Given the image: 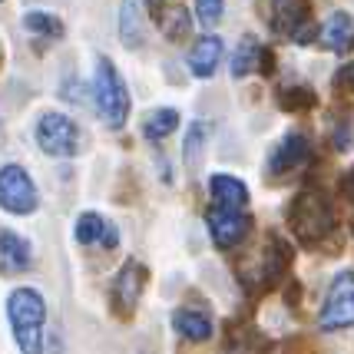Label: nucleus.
<instances>
[{
    "mask_svg": "<svg viewBox=\"0 0 354 354\" xmlns=\"http://www.w3.org/2000/svg\"><path fill=\"white\" fill-rule=\"evenodd\" d=\"M7 318L20 354H44L46 348V301L37 288H14L7 298Z\"/></svg>",
    "mask_w": 354,
    "mask_h": 354,
    "instance_id": "f257e3e1",
    "label": "nucleus"
},
{
    "mask_svg": "<svg viewBox=\"0 0 354 354\" xmlns=\"http://www.w3.org/2000/svg\"><path fill=\"white\" fill-rule=\"evenodd\" d=\"M288 229L301 245H322L324 239L335 232V205L322 189H305L298 192L288 205Z\"/></svg>",
    "mask_w": 354,
    "mask_h": 354,
    "instance_id": "f03ea898",
    "label": "nucleus"
},
{
    "mask_svg": "<svg viewBox=\"0 0 354 354\" xmlns=\"http://www.w3.org/2000/svg\"><path fill=\"white\" fill-rule=\"evenodd\" d=\"M93 106L103 116L109 129H120L129 120V90L109 57L96 60V77H93Z\"/></svg>",
    "mask_w": 354,
    "mask_h": 354,
    "instance_id": "7ed1b4c3",
    "label": "nucleus"
},
{
    "mask_svg": "<svg viewBox=\"0 0 354 354\" xmlns=\"http://www.w3.org/2000/svg\"><path fill=\"white\" fill-rule=\"evenodd\" d=\"M259 17L278 37L295 44H311L315 30L308 20V0H259Z\"/></svg>",
    "mask_w": 354,
    "mask_h": 354,
    "instance_id": "20e7f679",
    "label": "nucleus"
},
{
    "mask_svg": "<svg viewBox=\"0 0 354 354\" xmlns=\"http://www.w3.org/2000/svg\"><path fill=\"white\" fill-rule=\"evenodd\" d=\"M33 136H37V146L53 159H70L80 153V129L66 113H44L37 120Z\"/></svg>",
    "mask_w": 354,
    "mask_h": 354,
    "instance_id": "39448f33",
    "label": "nucleus"
},
{
    "mask_svg": "<svg viewBox=\"0 0 354 354\" xmlns=\"http://www.w3.org/2000/svg\"><path fill=\"white\" fill-rule=\"evenodd\" d=\"M146 285H149V268L136 259H129L109 285V305H113V315L120 322H129L136 315V305L146 292Z\"/></svg>",
    "mask_w": 354,
    "mask_h": 354,
    "instance_id": "423d86ee",
    "label": "nucleus"
},
{
    "mask_svg": "<svg viewBox=\"0 0 354 354\" xmlns=\"http://www.w3.org/2000/svg\"><path fill=\"white\" fill-rule=\"evenodd\" d=\"M354 324V272H338L331 278L328 292H324V305L318 315V328L322 331H341Z\"/></svg>",
    "mask_w": 354,
    "mask_h": 354,
    "instance_id": "0eeeda50",
    "label": "nucleus"
},
{
    "mask_svg": "<svg viewBox=\"0 0 354 354\" xmlns=\"http://www.w3.org/2000/svg\"><path fill=\"white\" fill-rule=\"evenodd\" d=\"M205 222H209V235H212L216 248H222V252L239 248L245 242V235L252 232V216H248V209H242V205L212 202Z\"/></svg>",
    "mask_w": 354,
    "mask_h": 354,
    "instance_id": "6e6552de",
    "label": "nucleus"
},
{
    "mask_svg": "<svg viewBox=\"0 0 354 354\" xmlns=\"http://www.w3.org/2000/svg\"><path fill=\"white\" fill-rule=\"evenodd\" d=\"M40 205V192L33 185L30 172L24 166H3L0 169V209L10 216H30Z\"/></svg>",
    "mask_w": 354,
    "mask_h": 354,
    "instance_id": "1a4fd4ad",
    "label": "nucleus"
},
{
    "mask_svg": "<svg viewBox=\"0 0 354 354\" xmlns=\"http://www.w3.org/2000/svg\"><path fill=\"white\" fill-rule=\"evenodd\" d=\"M292 262V248L281 239H268V248H262V255L252 259V268L242 272V285L248 292H268L278 278L285 275V265Z\"/></svg>",
    "mask_w": 354,
    "mask_h": 354,
    "instance_id": "9d476101",
    "label": "nucleus"
},
{
    "mask_svg": "<svg viewBox=\"0 0 354 354\" xmlns=\"http://www.w3.org/2000/svg\"><path fill=\"white\" fill-rule=\"evenodd\" d=\"M308 162H311V139L305 133H288L275 146V153L268 156V172H272V179H281V176L305 169Z\"/></svg>",
    "mask_w": 354,
    "mask_h": 354,
    "instance_id": "9b49d317",
    "label": "nucleus"
},
{
    "mask_svg": "<svg viewBox=\"0 0 354 354\" xmlns=\"http://www.w3.org/2000/svg\"><path fill=\"white\" fill-rule=\"evenodd\" d=\"M149 17L169 44H183L192 33V17L183 0H149Z\"/></svg>",
    "mask_w": 354,
    "mask_h": 354,
    "instance_id": "f8f14e48",
    "label": "nucleus"
},
{
    "mask_svg": "<svg viewBox=\"0 0 354 354\" xmlns=\"http://www.w3.org/2000/svg\"><path fill=\"white\" fill-rule=\"evenodd\" d=\"M73 239H77V245H83V248H106V252L120 248V229H116L106 216H100V212H83V216H77Z\"/></svg>",
    "mask_w": 354,
    "mask_h": 354,
    "instance_id": "ddd939ff",
    "label": "nucleus"
},
{
    "mask_svg": "<svg viewBox=\"0 0 354 354\" xmlns=\"http://www.w3.org/2000/svg\"><path fill=\"white\" fill-rule=\"evenodd\" d=\"M33 265V245L17 232L0 225V275H24Z\"/></svg>",
    "mask_w": 354,
    "mask_h": 354,
    "instance_id": "4468645a",
    "label": "nucleus"
},
{
    "mask_svg": "<svg viewBox=\"0 0 354 354\" xmlns=\"http://www.w3.org/2000/svg\"><path fill=\"white\" fill-rule=\"evenodd\" d=\"M172 328L183 335L185 341H209L216 324H212V315L199 305H183V308L172 311Z\"/></svg>",
    "mask_w": 354,
    "mask_h": 354,
    "instance_id": "2eb2a0df",
    "label": "nucleus"
},
{
    "mask_svg": "<svg viewBox=\"0 0 354 354\" xmlns=\"http://www.w3.org/2000/svg\"><path fill=\"white\" fill-rule=\"evenodd\" d=\"M218 60H222V40L216 33H205L199 44L192 46V53H189V70H192V77L209 80L216 73Z\"/></svg>",
    "mask_w": 354,
    "mask_h": 354,
    "instance_id": "dca6fc26",
    "label": "nucleus"
},
{
    "mask_svg": "<svg viewBox=\"0 0 354 354\" xmlns=\"http://www.w3.org/2000/svg\"><path fill=\"white\" fill-rule=\"evenodd\" d=\"M322 44L331 50V53H338V57H344V53H351L354 46V20L348 14H331L328 17V24H324L322 30Z\"/></svg>",
    "mask_w": 354,
    "mask_h": 354,
    "instance_id": "f3484780",
    "label": "nucleus"
},
{
    "mask_svg": "<svg viewBox=\"0 0 354 354\" xmlns=\"http://www.w3.org/2000/svg\"><path fill=\"white\" fill-rule=\"evenodd\" d=\"M120 40H123L126 50H139L142 40H146L139 0H123V3H120Z\"/></svg>",
    "mask_w": 354,
    "mask_h": 354,
    "instance_id": "a211bd4d",
    "label": "nucleus"
},
{
    "mask_svg": "<svg viewBox=\"0 0 354 354\" xmlns=\"http://www.w3.org/2000/svg\"><path fill=\"white\" fill-rule=\"evenodd\" d=\"M209 192H212V202H225V205H242V209H248L245 183L229 176V172H216V176L209 179Z\"/></svg>",
    "mask_w": 354,
    "mask_h": 354,
    "instance_id": "6ab92c4d",
    "label": "nucleus"
},
{
    "mask_svg": "<svg viewBox=\"0 0 354 354\" xmlns=\"http://www.w3.org/2000/svg\"><path fill=\"white\" fill-rule=\"evenodd\" d=\"M262 50L265 46L252 37V33H245L242 40H239V46H235V53H232V77L242 80L248 77L252 70H259V63H262Z\"/></svg>",
    "mask_w": 354,
    "mask_h": 354,
    "instance_id": "aec40b11",
    "label": "nucleus"
},
{
    "mask_svg": "<svg viewBox=\"0 0 354 354\" xmlns=\"http://www.w3.org/2000/svg\"><path fill=\"white\" fill-rule=\"evenodd\" d=\"M209 133H212V126L209 123H192L189 126V133H185V146H183V162H185V169L196 172L202 169V153H205V142H209Z\"/></svg>",
    "mask_w": 354,
    "mask_h": 354,
    "instance_id": "412c9836",
    "label": "nucleus"
},
{
    "mask_svg": "<svg viewBox=\"0 0 354 354\" xmlns=\"http://www.w3.org/2000/svg\"><path fill=\"white\" fill-rule=\"evenodd\" d=\"M176 129H179V113L169 106L153 109V113L142 120V136L149 139V142H162V139L172 136Z\"/></svg>",
    "mask_w": 354,
    "mask_h": 354,
    "instance_id": "4be33fe9",
    "label": "nucleus"
},
{
    "mask_svg": "<svg viewBox=\"0 0 354 354\" xmlns=\"http://www.w3.org/2000/svg\"><path fill=\"white\" fill-rule=\"evenodd\" d=\"M24 30H30L33 37L53 44V40L63 37V20L53 14H46V10H27V14H24Z\"/></svg>",
    "mask_w": 354,
    "mask_h": 354,
    "instance_id": "5701e85b",
    "label": "nucleus"
},
{
    "mask_svg": "<svg viewBox=\"0 0 354 354\" xmlns=\"http://www.w3.org/2000/svg\"><path fill=\"white\" fill-rule=\"evenodd\" d=\"M278 103H281V109H288V113H301V109L315 106V93L305 90V86H292V90H285L278 96Z\"/></svg>",
    "mask_w": 354,
    "mask_h": 354,
    "instance_id": "b1692460",
    "label": "nucleus"
},
{
    "mask_svg": "<svg viewBox=\"0 0 354 354\" xmlns=\"http://www.w3.org/2000/svg\"><path fill=\"white\" fill-rule=\"evenodd\" d=\"M222 7H225V0H196V17L202 27H216L222 20Z\"/></svg>",
    "mask_w": 354,
    "mask_h": 354,
    "instance_id": "393cba45",
    "label": "nucleus"
},
{
    "mask_svg": "<svg viewBox=\"0 0 354 354\" xmlns=\"http://www.w3.org/2000/svg\"><path fill=\"white\" fill-rule=\"evenodd\" d=\"M331 139H335V149H348V146H351V120H348V113H344V116H335Z\"/></svg>",
    "mask_w": 354,
    "mask_h": 354,
    "instance_id": "a878e982",
    "label": "nucleus"
},
{
    "mask_svg": "<svg viewBox=\"0 0 354 354\" xmlns=\"http://www.w3.org/2000/svg\"><path fill=\"white\" fill-rule=\"evenodd\" d=\"M335 86L338 90H354V63L351 66H341L338 73H335Z\"/></svg>",
    "mask_w": 354,
    "mask_h": 354,
    "instance_id": "bb28decb",
    "label": "nucleus"
},
{
    "mask_svg": "<svg viewBox=\"0 0 354 354\" xmlns=\"http://www.w3.org/2000/svg\"><path fill=\"white\" fill-rule=\"evenodd\" d=\"M344 196H348V202H351V212H354V169L344 176Z\"/></svg>",
    "mask_w": 354,
    "mask_h": 354,
    "instance_id": "cd10ccee",
    "label": "nucleus"
}]
</instances>
